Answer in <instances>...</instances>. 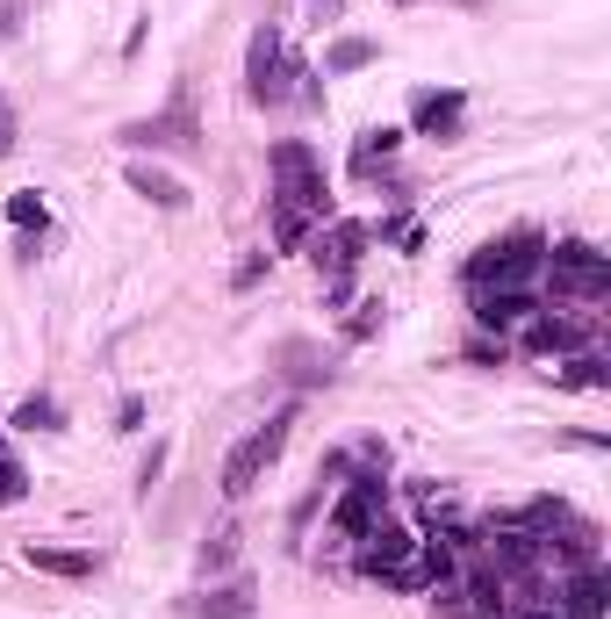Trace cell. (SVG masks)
I'll use <instances>...</instances> for the list:
<instances>
[{
    "instance_id": "cell-1",
    "label": "cell",
    "mask_w": 611,
    "mask_h": 619,
    "mask_svg": "<svg viewBox=\"0 0 611 619\" xmlns=\"http://www.w3.org/2000/svg\"><path fill=\"white\" fill-rule=\"evenodd\" d=\"M310 223H331L324 166H317L310 144L281 138V144H273V246L296 252L302 238H310Z\"/></svg>"
},
{
    "instance_id": "cell-2",
    "label": "cell",
    "mask_w": 611,
    "mask_h": 619,
    "mask_svg": "<svg viewBox=\"0 0 611 619\" xmlns=\"http://www.w3.org/2000/svg\"><path fill=\"white\" fill-rule=\"evenodd\" d=\"M547 281V238L540 231H518V238H497L468 260V289H503V296H540Z\"/></svg>"
},
{
    "instance_id": "cell-3",
    "label": "cell",
    "mask_w": 611,
    "mask_h": 619,
    "mask_svg": "<svg viewBox=\"0 0 611 619\" xmlns=\"http://www.w3.org/2000/svg\"><path fill=\"white\" fill-rule=\"evenodd\" d=\"M554 296V303H604L611 296V260L598 246H583V238H569V246H547V281H540V303Z\"/></svg>"
},
{
    "instance_id": "cell-4",
    "label": "cell",
    "mask_w": 611,
    "mask_h": 619,
    "mask_svg": "<svg viewBox=\"0 0 611 619\" xmlns=\"http://www.w3.org/2000/svg\"><path fill=\"white\" fill-rule=\"evenodd\" d=\"M302 58H288L281 29L259 22L252 43H244V94H252V109H281V101H296V80H302Z\"/></svg>"
},
{
    "instance_id": "cell-5",
    "label": "cell",
    "mask_w": 611,
    "mask_h": 619,
    "mask_svg": "<svg viewBox=\"0 0 611 619\" xmlns=\"http://www.w3.org/2000/svg\"><path fill=\"white\" fill-rule=\"evenodd\" d=\"M288 426H296V403H288V411H273L259 432H244V440L231 447V461H223V497H231V505H238V497H252L259 468H267V461L288 447Z\"/></svg>"
},
{
    "instance_id": "cell-6",
    "label": "cell",
    "mask_w": 611,
    "mask_h": 619,
    "mask_svg": "<svg viewBox=\"0 0 611 619\" xmlns=\"http://www.w3.org/2000/svg\"><path fill=\"white\" fill-rule=\"evenodd\" d=\"M122 144H130V152H194V144H202V130H194L188 94H180L166 116H144V123H130V130H122Z\"/></svg>"
},
{
    "instance_id": "cell-7",
    "label": "cell",
    "mask_w": 611,
    "mask_h": 619,
    "mask_svg": "<svg viewBox=\"0 0 611 619\" xmlns=\"http://www.w3.org/2000/svg\"><path fill=\"white\" fill-rule=\"evenodd\" d=\"M381 505H389V482L374 476V468H360L353 482H345V497H339V511H331V540H360L367 526L381 519Z\"/></svg>"
},
{
    "instance_id": "cell-8",
    "label": "cell",
    "mask_w": 611,
    "mask_h": 619,
    "mask_svg": "<svg viewBox=\"0 0 611 619\" xmlns=\"http://www.w3.org/2000/svg\"><path fill=\"white\" fill-rule=\"evenodd\" d=\"M410 123H418V138L453 144L461 123H468V94L461 87H418V94H410Z\"/></svg>"
},
{
    "instance_id": "cell-9",
    "label": "cell",
    "mask_w": 611,
    "mask_h": 619,
    "mask_svg": "<svg viewBox=\"0 0 611 619\" xmlns=\"http://www.w3.org/2000/svg\"><path fill=\"white\" fill-rule=\"evenodd\" d=\"M367 223H353V217H339L324 238H317V267H324V281H353V267L367 260Z\"/></svg>"
},
{
    "instance_id": "cell-10",
    "label": "cell",
    "mask_w": 611,
    "mask_h": 619,
    "mask_svg": "<svg viewBox=\"0 0 611 619\" xmlns=\"http://www.w3.org/2000/svg\"><path fill=\"white\" fill-rule=\"evenodd\" d=\"M353 562L367 569V577H389V569L395 562H410V548H418V533H403V526H389V519H374V526H367V533L353 540Z\"/></svg>"
},
{
    "instance_id": "cell-11",
    "label": "cell",
    "mask_w": 611,
    "mask_h": 619,
    "mask_svg": "<svg viewBox=\"0 0 611 619\" xmlns=\"http://www.w3.org/2000/svg\"><path fill=\"white\" fill-rule=\"evenodd\" d=\"M604 606H611L604 569H575V577L554 583V612H561V619H604Z\"/></svg>"
},
{
    "instance_id": "cell-12",
    "label": "cell",
    "mask_w": 611,
    "mask_h": 619,
    "mask_svg": "<svg viewBox=\"0 0 611 619\" xmlns=\"http://www.w3.org/2000/svg\"><path fill=\"white\" fill-rule=\"evenodd\" d=\"M468 296H475V325L489 339H511V331L540 310V296H503V289H468Z\"/></svg>"
},
{
    "instance_id": "cell-13",
    "label": "cell",
    "mask_w": 611,
    "mask_h": 619,
    "mask_svg": "<svg viewBox=\"0 0 611 619\" xmlns=\"http://www.w3.org/2000/svg\"><path fill=\"white\" fill-rule=\"evenodd\" d=\"M130 188L144 194L151 209H166V217H173V209H188V188H180L173 173H159V166H144V159H130Z\"/></svg>"
},
{
    "instance_id": "cell-14",
    "label": "cell",
    "mask_w": 611,
    "mask_h": 619,
    "mask_svg": "<svg viewBox=\"0 0 611 619\" xmlns=\"http://www.w3.org/2000/svg\"><path fill=\"white\" fill-rule=\"evenodd\" d=\"M22 562L43 569V577H94V555H87V548H37V540H29Z\"/></svg>"
},
{
    "instance_id": "cell-15",
    "label": "cell",
    "mask_w": 611,
    "mask_h": 619,
    "mask_svg": "<svg viewBox=\"0 0 611 619\" xmlns=\"http://www.w3.org/2000/svg\"><path fill=\"white\" fill-rule=\"evenodd\" d=\"M395 144H403V130H389V123L360 130V144H353V173H374V166H389Z\"/></svg>"
},
{
    "instance_id": "cell-16",
    "label": "cell",
    "mask_w": 611,
    "mask_h": 619,
    "mask_svg": "<svg viewBox=\"0 0 611 619\" xmlns=\"http://www.w3.org/2000/svg\"><path fill=\"white\" fill-rule=\"evenodd\" d=\"M188 612H194V619H252V591H244V583H223V591L194 598Z\"/></svg>"
},
{
    "instance_id": "cell-17",
    "label": "cell",
    "mask_w": 611,
    "mask_h": 619,
    "mask_svg": "<svg viewBox=\"0 0 611 619\" xmlns=\"http://www.w3.org/2000/svg\"><path fill=\"white\" fill-rule=\"evenodd\" d=\"M360 66H374V43L367 37H339L324 51V80H339V72H360Z\"/></svg>"
},
{
    "instance_id": "cell-18",
    "label": "cell",
    "mask_w": 611,
    "mask_h": 619,
    "mask_svg": "<svg viewBox=\"0 0 611 619\" xmlns=\"http://www.w3.org/2000/svg\"><path fill=\"white\" fill-rule=\"evenodd\" d=\"M561 382H569V389H611L604 353H569V360H561Z\"/></svg>"
},
{
    "instance_id": "cell-19",
    "label": "cell",
    "mask_w": 611,
    "mask_h": 619,
    "mask_svg": "<svg viewBox=\"0 0 611 619\" xmlns=\"http://www.w3.org/2000/svg\"><path fill=\"white\" fill-rule=\"evenodd\" d=\"M8 426H22V432H66V411H58V397H29Z\"/></svg>"
},
{
    "instance_id": "cell-20",
    "label": "cell",
    "mask_w": 611,
    "mask_h": 619,
    "mask_svg": "<svg viewBox=\"0 0 611 619\" xmlns=\"http://www.w3.org/2000/svg\"><path fill=\"white\" fill-rule=\"evenodd\" d=\"M8 223H14V231H37V238H43V223H51V209H43V194H37V188L8 194Z\"/></svg>"
},
{
    "instance_id": "cell-21",
    "label": "cell",
    "mask_w": 611,
    "mask_h": 619,
    "mask_svg": "<svg viewBox=\"0 0 611 619\" xmlns=\"http://www.w3.org/2000/svg\"><path fill=\"white\" fill-rule=\"evenodd\" d=\"M281 360H296V368H288L296 382H331V368H317V353H310V346H296V339L281 346Z\"/></svg>"
},
{
    "instance_id": "cell-22",
    "label": "cell",
    "mask_w": 611,
    "mask_h": 619,
    "mask_svg": "<svg viewBox=\"0 0 611 619\" xmlns=\"http://www.w3.org/2000/svg\"><path fill=\"white\" fill-rule=\"evenodd\" d=\"M22 497H29L22 461H14V455H0V505H22Z\"/></svg>"
},
{
    "instance_id": "cell-23",
    "label": "cell",
    "mask_w": 611,
    "mask_h": 619,
    "mask_svg": "<svg viewBox=\"0 0 611 619\" xmlns=\"http://www.w3.org/2000/svg\"><path fill=\"white\" fill-rule=\"evenodd\" d=\"M238 562V533L223 526V533H209V548H202V569H231Z\"/></svg>"
},
{
    "instance_id": "cell-24",
    "label": "cell",
    "mask_w": 611,
    "mask_h": 619,
    "mask_svg": "<svg viewBox=\"0 0 611 619\" xmlns=\"http://www.w3.org/2000/svg\"><path fill=\"white\" fill-rule=\"evenodd\" d=\"M381 325V303H360V317H345V339H374Z\"/></svg>"
},
{
    "instance_id": "cell-25",
    "label": "cell",
    "mask_w": 611,
    "mask_h": 619,
    "mask_svg": "<svg viewBox=\"0 0 611 619\" xmlns=\"http://www.w3.org/2000/svg\"><path fill=\"white\" fill-rule=\"evenodd\" d=\"M22 144V130H14V109H8V94H0V159Z\"/></svg>"
},
{
    "instance_id": "cell-26",
    "label": "cell",
    "mask_w": 611,
    "mask_h": 619,
    "mask_svg": "<svg viewBox=\"0 0 611 619\" xmlns=\"http://www.w3.org/2000/svg\"><path fill=\"white\" fill-rule=\"evenodd\" d=\"M267 260H273V252H259V260H244V267H238V274H231V289H252V281H259V274H267Z\"/></svg>"
},
{
    "instance_id": "cell-27",
    "label": "cell",
    "mask_w": 611,
    "mask_h": 619,
    "mask_svg": "<svg viewBox=\"0 0 611 619\" xmlns=\"http://www.w3.org/2000/svg\"><path fill=\"white\" fill-rule=\"evenodd\" d=\"M116 426H122V432H137V426H144V403H137V397H122V411H116Z\"/></svg>"
},
{
    "instance_id": "cell-28",
    "label": "cell",
    "mask_w": 611,
    "mask_h": 619,
    "mask_svg": "<svg viewBox=\"0 0 611 619\" xmlns=\"http://www.w3.org/2000/svg\"><path fill=\"white\" fill-rule=\"evenodd\" d=\"M453 8H482V0H453Z\"/></svg>"
},
{
    "instance_id": "cell-29",
    "label": "cell",
    "mask_w": 611,
    "mask_h": 619,
    "mask_svg": "<svg viewBox=\"0 0 611 619\" xmlns=\"http://www.w3.org/2000/svg\"><path fill=\"white\" fill-rule=\"evenodd\" d=\"M395 8H410V0H395Z\"/></svg>"
}]
</instances>
